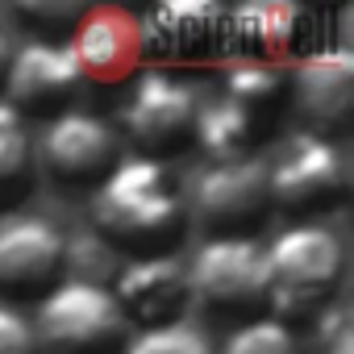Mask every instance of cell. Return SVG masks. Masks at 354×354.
<instances>
[{"label": "cell", "mask_w": 354, "mask_h": 354, "mask_svg": "<svg viewBox=\"0 0 354 354\" xmlns=\"http://www.w3.org/2000/svg\"><path fill=\"white\" fill-rule=\"evenodd\" d=\"M38 158L50 171V180H59L67 188H84V184H100L113 171V162L121 158V138L104 117L67 109V113L50 117V125L38 142Z\"/></svg>", "instance_id": "obj_9"}, {"label": "cell", "mask_w": 354, "mask_h": 354, "mask_svg": "<svg viewBox=\"0 0 354 354\" xmlns=\"http://www.w3.org/2000/svg\"><path fill=\"white\" fill-rule=\"evenodd\" d=\"M221 100H230L267 129L288 104V71L279 63H230L221 80Z\"/></svg>", "instance_id": "obj_16"}, {"label": "cell", "mask_w": 354, "mask_h": 354, "mask_svg": "<svg viewBox=\"0 0 354 354\" xmlns=\"http://www.w3.org/2000/svg\"><path fill=\"white\" fill-rule=\"evenodd\" d=\"M109 292H113L125 325H138V329L184 321V304L192 300L188 296V271L171 254L125 259L121 271L113 275Z\"/></svg>", "instance_id": "obj_13"}, {"label": "cell", "mask_w": 354, "mask_h": 354, "mask_svg": "<svg viewBox=\"0 0 354 354\" xmlns=\"http://www.w3.org/2000/svg\"><path fill=\"white\" fill-rule=\"evenodd\" d=\"M221 354H300V346H296V333L275 317H250L230 333Z\"/></svg>", "instance_id": "obj_21"}, {"label": "cell", "mask_w": 354, "mask_h": 354, "mask_svg": "<svg viewBox=\"0 0 354 354\" xmlns=\"http://www.w3.org/2000/svg\"><path fill=\"white\" fill-rule=\"evenodd\" d=\"M201 225H209L217 238H246L267 209H271V188H267V162L263 158H234V162H213L192 192Z\"/></svg>", "instance_id": "obj_8"}, {"label": "cell", "mask_w": 354, "mask_h": 354, "mask_svg": "<svg viewBox=\"0 0 354 354\" xmlns=\"http://www.w3.org/2000/svg\"><path fill=\"white\" fill-rule=\"evenodd\" d=\"M317 13L300 5H242L225 17V55L230 63H279V55H313L308 21Z\"/></svg>", "instance_id": "obj_15"}, {"label": "cell", "mask_w": 354, "mask_h": 354, "mask_svg": "<svg viewBox=\"0 0 354 354\" xmlns=\"http://www.w3.org/2000/svg\"><path fill=\"white\" fill-rule=\"evenodd\" d=\"M67 50L80 67L84 84H125L142 67V30L129 9L88 5L84 17L67 34Z\"/></svg>", "instance_id": "obj_10"}, {"label": "cell", "mask_w": 354, "mask_h": 354, "mask_svg": "<svg viewBox=\"0 0 354 354\" xmlns=\"http://www.w3.org/2000/svg\"><path fill=\"white\" fill-rule=\"evenodd\" d=\"M288 92L317 138L346 129L354 113V55L346 46H321L296 59Z\"/></svg>", "instance_id": "obj_14"}, {"label": "cell", "mask_w": 354, "mask_h": 354, "mask_svg": "<svg viewBox=\"0 0 354 354\" xmlns=\"http://www.w3.org/2000/svg\"><path fill=\"white\" fill-rule=\"evenodd\" d=\"M271 209H283L300 221H313L317 213H329L342 205L350 188V171L342 150L329 138L296 133L275 167H267Z\"/></svg>", "instance_id": "obj_6"}, {"label": "cell", "mask_w": 354, "mask_h": 354, "mask_svg": "<svg viewBox=\"0 0 354 354\" xmlns=\"http://www.w3.org/2000/svg\"><path fill=\"white\" fill-rule=\"evenodd\" d=\"M84 9L88 5H71V0H21V5H13V17L34 34H71Z\"/></svg>", "instance_id": "obj_22"}, {"label": "cell", "mask_w": 354, "mask_h": 354, "mask_svg": "<svg viewBox=\"0 0 354 354\" xmlns=\"http://www.w3.org/2000/svg\"><path fill=\"white\" fill-rule=\"evenodd\" d=\"M38 354H113L125 342V317L109 288L59 279L30 321Z\"/></svg>", "instance_id": "obj_3"}, {"label": "cell", "mask_w": 354, "mask_h": 354, "mask_svg": "<svg viewBox=\"0 0 354 354\" xmlns=\"http://www.w3.org/2000/svg\"><path fill=\"white\" fill-rule=\"evenodd\" d=\"M80 84L84 80L71 50L50 38H38L9 55L0 92H5V104L17 117H59L67 113V100L80 92Z\"/></svg>", "instance_id": "obj_11"}, {"label": "cell", "mask_w": 354, "mask_h": 354, "mask_svg": "<svg viewBox=\"0 0 354 354\" xmlns=\"http://www.w3.org/2000/svg\"><path fill=\"white\" fill-rule=\"evenodd\" d=\"M267 317L279 325H304L317 321L329 308V296L342 279V242L317 221L288 225L267 250Z\"/></svg>", "instance_id": "obj_2"}, {"label": "cell", "mask_w": 354, "mask_h": 354, "mask_svg": "<svg viewBox=\"0 0 354 354\" xmlns=\"http://www.w3.org/2000/svg\"><path fill=\"white\" fill-rule=\"evenodd\" d=\"M188 225V205L175 188L171 171L154 158L129 154L96 184L92 196V234H100L117 254L150 259L171 254Z\"/></svg>", "instance_id": "obj_1"}, {"label": "cell", "mask_w": 354, "mask_h": 354, "mask_svg": "<svg viewBox=\"0 0 354 354\" xmlns=\"http://www.w3.org/2000/svg\"><path fill=\"white\" fill-rule=\"evenodd\" d=\"M263 138V125L250 121L242 109H234L230 100H213L196 113V129L192 142L213 158V162H234V158H250L254 146Z\"/></svg>", "instance_id": "obj_17"}, {"label": "cell", "mask_w": 354, "mask_h": 354, "mask_svg": "<svg viewBox=\"0 0 354 354\" xmlns=\"http://www.w3.org/2000/svg\"><path fill=\"white\" fill-rule=\"evenodd\" d=\"M9 55H13V46H9L5 34H0V84H5V71H9Z\"/></svg>", "instance_id": "obj_24"}, {"label": "cell", "mask_w": 354, "mask_h": 354, "mask_svg": "<svg viewBox=\"0 0 354 354\" xmlns=\"http://www.w3.org/2000/svg\"><path fill=\"white\" fill-rule=\"evenodd\" d=\"M125 354H217V346L209 342L205 329H196L188 321H171V325L138 329L125 342Z\"/></svg>", "instance_id": "obj_20"}, {"label": "cell", "mask_w": 354, "mask_h": 354, "mask_svg": "<svg viewBox=\"0 0 354 354\" xmlns=\"http://www.w3.org/2000/svg\"><path fill=\"white\" fill-rule=\"evenodd\" d=\"M121 271V254L92 230H80L75 238H63V275L80 283L109 288L113 275Z\"/></svg>", "instance_id": "obj_19"}, {"label": "cell", "mask_w": 354, "mask_h": 354, "mask_svg": "<svg viewBox=\"0 0 354 354\" xmlns=\"http://www.w3.org/2000/svg\"><path fill=\"white\" fill-rule=\"evenodd\" d=\"M225 5L209 0H171L138 17L142 30V55L154 59V71H205L217 63H230L225 55Z\"/></svg>", "instance_id": "obj_4"}, {"label": "cell", "mask_w": 354, "mask_h": 354, "mask_svg": "<svg viewBox=\"0 0 354 354\" xmlns=\"http://www.w3.org/2000/svg\"><path fill=\"white\" fill-rule=\"evenodd\" d=\"M34 184V142L21 117L0 100V209L17 205Z\"/></svg>", "instance_id": "obj_18"}, {"label": "cell", "mask_w": 354, "mask_h": 354, "mask_svg": "<svg viewBox=\"0 0 354 354\" xmlns=\"http://www.w3.org/2000/svg\"><path fill=\"white\" fill-rule=\"evenodd\" d=\"M63 279V230L34 213L0 221V296H46Z\"/></svg>", "instance_id": "obj_12"}, {"label": "cell", "mask_w": 354, "mask_h": 354, "mask_svg": "<svg viewBox=\"0 0 354 354\" xmlns=\"http://www.w3.org/2000/svg\"><path fill=\"white\" fill-rule=\"evenodd\" d=\"M196 113H201V100L180 75L146 71L129 92V104L121 113V129L142 158L158 162L162 154H175L192 142Z\"/></svg>", "instance_id": "obj_7"}, {"label": "cell", "mask_w": 354, "mask_h": 354, "mask_svg": "<svg viewBox=\"0 0 354 354\" xmlns=\"http://www.w3.org/2000/svg\"><path fill=\"white\" fill-rule=\"evenodd\" d=\"M188 271V296L217 317H259L267 308V263L254 238H209Z\"/></svg>", "instance_id": "obj_5"}, {"label": "cell", "mask_w": 354, "mask_h": 354, "mask_svg": "<svg viewBox=\"0 0 354 354\" xmlns=\"http://www.w3.org/2000/svg\"><path fill=\"white\" fill-rule=\"evenodd\" d=\"M0 354H38L30 321L9 304H0Z\"/></svg>", "instance_id": "obj_23"}]
</instances>
